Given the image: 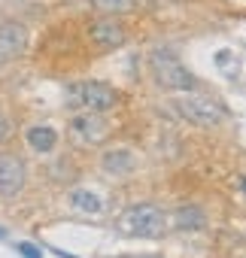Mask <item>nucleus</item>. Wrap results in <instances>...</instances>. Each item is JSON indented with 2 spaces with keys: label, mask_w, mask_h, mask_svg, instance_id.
Masks as SVG:
<instances>
[{
  "label": "nucleus",
  "mask_w": 246,
  "mask_h": 258,
  "mask_svg": "<svg viewBox=\"0 0 246 258\" xmlns=\"http://www.w3.org/2000/svg\"><path fill=\"white\" fill-rule=\"evenodd\" d=\"M170 106L176 109V115H182L186 121H195L201 127H213L219 121H225V106L207 94H179L170 100Z\"/></svg>",
  "instance_id": "1"
},
{
  "label": "nucleus",
  "mask_w": 246,
  "mask_h": 258,
  "mask_svg": "<svg viewBox=\"0 0 246 258\" xmlns=\"http://www.w3.org/2000/svg\"><path fill=\"white\" fill-rule=\"evenodd\" d=\"M67 100L82 112H103L115 106V91L103 82H73Z\"/></svg>",
  "instance_id": "2"
},
{
  "label": "nucleus",
  "mask_w": 246,
  "mask_h": 258,
  "mask_svg": "<svg viewBox=\"0 0 246 258\" xmlns=\"http://www.w3.org/2000/svg\"><path fill=\"white\" fill-rule=\"evenodd\" d=\"M152 73H155V82L161 88H173V91H189L192 88V73L170 55V52H152Z\"/></svg>",
  "instance_id": "3"
},
{
  "label": "nucleus",
  "mask_w": 246,
  "mask_h": 258,
  "mask_svg": "<svg viewBox=\"0 0 246 258\" xmlns=\"http://www.w3.org/2000/svg\"><path fill=\"white\" fill-rule=\"evenodd\" d=\"M125 228L131 234H137V237L155 240V237H161L167 231V219L155 204H140V207H131L125 213Z\"/></svg>",
  "instance_id": "4"
},
{
  "label": "nucleus",
  "mask_w": 246,
  "mask_h": 258,
  "mask_svg": "<svg viewBox=\"0 0 246 258\" xmlns=\"http://www.w3.org/2000/svg\"><path fill=\"white\" fill-rule=\"evenodd\" d=\"M109 137V121L100 112H79L70 118V140L79 146H100Z\"/></svg>",
  "instance_id": "5"
},
{
  "label": "nucleus",
  "mask_w": 246,
  "mask_h": 258,
  "mask_svg": "<svg viewBox=\"0 0 246 258\" xmlns=\"http://www.w3.org/2000/svg\"><path fill=\"white\" fill-rule=\"evenodd\" d=\"M25 179H28V170H25V161L16 152H4V155H0V195H4V198H16L25 188Z\"/></svg>",
  "instance_id": "6"
},
{
  "label": "nucleus",
  "mask_w": 246,
  "mask_h": 258,
  "mask_svg": "<svg viewBox=\"0 0 246 258\" xmlns=\"http://www.w3.org/2000/svg\"><path fill=\"white\" fill-rule=\"evenodd\" d=\"M28 46V28L19 22H4L0 25V67L16 61Z\"/></svg>",
  "instance_id": "7"
},
{
  "label": "nucleus",
  "mask_w": 246,
  "mask_h": 258,
  "mask_svg": "<svg viewBox=\"0 0 246 258\" xmlns=\"http://www.w3.org/2000/svg\"><path fill=\"white\" fill-rule=\"evenodd\" d=\"M88 34H91V40H94L97 46H103V49H118L121 43H125V28H121L118 22H112V19L94 22Z\"/></svg>",
  "instance_id": "8"
},
{
  "label": "nucleus",
  "mask_w": 246,
  "mask_h": 258,
  "mask_svg": "<svg viewBox=\"0 0 246 258\" xmlns=\"http://www.w3.org/2000/svg\"><path fill=\"white\" fill-rule=\"evenodd\" d=\"M28 146L37 149V152H52L55 143H58V134H55V127L49 124H37V127H28Z\"/></svg>",
  "instance_id": "9"
},
{
  "label": "nucleus",
  "mask_w": 246,
  "mask_h": 258,
  "mask_svg": "<svg viewBox=\"0 0 246 258\" xmlns=\"http://www.w3.org/2000/svg\"><path fill=\"white\" fill-rule=\"evenodd\" d=\"M100 164H103L106 173H131L137 161H134V155L128 149H115V152H106Z\"/></svg>",
  "instance_id": "10"
},
{
  "label": "nucleus",
  "mask_w": 246,
  "mask_h": 258,
  "mask_svg": "<svg viewBox=\"0 0 246 258\" xmlns=\"http://www.w3.org/2000/svg\"><path fill=\"white\" fill-rule=\"evenodd\" d=\"M70 204H73L79 213H91V216H97V213L103 210L100 198L91 195V191H73V195H70Z\"/></svg>",
  "instance_id": "11"
},
{
  "label": "nucleus",
  "mask_w": 246,
  "mask_h": 258,
  "mask_svg": "<svg viewBox=\"0 0 246 258\" xmlns=\"http://www.w3.org/2000/svg\"><path fill=\"white\" fill-rule=\"evenodd\" d=\"M91 7L106 16H121V13H131L137 7V0H91Z\"/></svg>",
  "instance_id": "12"
},
{
  "label": "nucleus",
  "mask_w": 246,
  "mask_h": 258,
  "mask_svg": "<svg viewBox=\"0 0 246 258\" xmlns=\"http://www.w3.org/2000/svg\"><path fill=\"white\" fill-rule=\"evenodd\" d=\"M176 219H179V225H182V228H189L192 222H195V225L201 222V213H192V210H179V216H176Z\"/></svg>",
  "instance_id": "13"
},
{
  "label": "nucleus",
  "mask_w": 246,
  "mask_h": 258,
  "mask_svg": "<svg viewBox=\"0 0 246 258\" xmlns=\"http://www.w3.org/2000/svg\"><path fill=\"white\" fill-rule=\"evenodd\" d=\"M19 252H22L25 258H43V252H40L34 243H19Z\"/></svg>",
  "instance_id": "14"
},
{
  "label": "nucleus",
  "mask_w": 246,
  "mask_h": 258,
  "mask_svg": "<svg viewBox=\"0 0 246 258\" xmlns=\"http://www.w3.org/2000/svg\"><path fill=\"white\" fill-rule=\"evenodd\" d=\"M7 137H10V121H7L4 115H0V143H4Z\"/></svg>",
  "instance_id": "15"
},
{
  "label": "nucleus",
  "mask_w": 246,
  "mask_h": 258,
  "mask_svg": "<svg viewBox=\"0 0 246 258\" xmlns=\"http://www.w3.org/2000/svg\"><path fill=\"white\" fill-rule=\"evenodd\" d=\"M243 188H246V179H243Z\"/></svg>",
  "instance_id": "16"
},
{
  "label": "nucleus",
  "mask_w": 246,
  "mask_h": 258,
  "mask_svg": "<svg viewBox=\"0 0 246 258\" xmlns=\"http://www.w3.org/2000/svg\"><path fill=\"white\" fill-rule=\"evenodd\" d=\"M67 258H73V255H67Z\"/></svg>",
  "instance_id": "17"
}]
</instances>
